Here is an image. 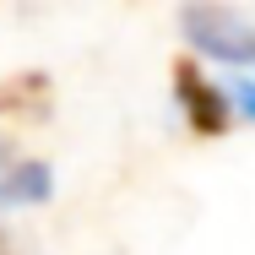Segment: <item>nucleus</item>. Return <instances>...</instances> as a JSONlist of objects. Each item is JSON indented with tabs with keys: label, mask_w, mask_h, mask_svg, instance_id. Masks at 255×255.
I'll list each match as a JSON object with an SVG mask.
<instances>
[{
	"label": "nucleus",
	"mask_w": 255,
	"mask_h": 255,
	"mask_svg": "<svg viewBox=\"0 0 255 255\" xmlns=\"http://www.w3.org/2000/svg\"><path fill=\"white\" fill-rule=\"evenodd\" d=\"M234 98H239V109L255 120V82H239V87H234Z\"/></svg>",
	"instance_id": "nucleus-4"
},
{
	"label": "nucleus",
	"mask_w": 255,
	"mask_h": 255,
	"mask_svg": "<svg viewBox=\"0 0 255 255\" xmlns=\"http://www.w3.org/2000/svg\"><path fill=\"white\" fill-rule=\"evenodd\" d=\"M174 98L185 109V125L196 136H223L228 130V98L217 93V82H206L196 60H174Z\"/></svg>",
	"instance_id": "nucleus-2"
},
{
	"label": "nucleus",
	"mask_w": 255,
	"mask_h": 255,
	"mask_svg": "<svg viewBox=\"0 0 255 255\" xmlns=\"http://www.w3.org/2000/svg\"><path fill=\"white\" fill-rule=\"evenodd\" d=\"M49 196V174L38 163H16L0 174V201H44Z\"/></svg>",
	"instance_id": "nucleus-3"
},
{
	"label": "nucleus",
	"mask_w": 255,
	"mask_h": 255,
	"mask_svg": "<svg viewBox=\"0 0 255 255\" xmlns=\"http://www.w3.org/2000/svg\"><path fill=\"white\" fill-rule=\"evenodd\" d=\"M179 27L185 38L212 60H228V65H255V27L234 11V5H217V0H190L179 11Z\"/></svg>",
	"instance_id": "nucleus-1"
}]
</instances>
